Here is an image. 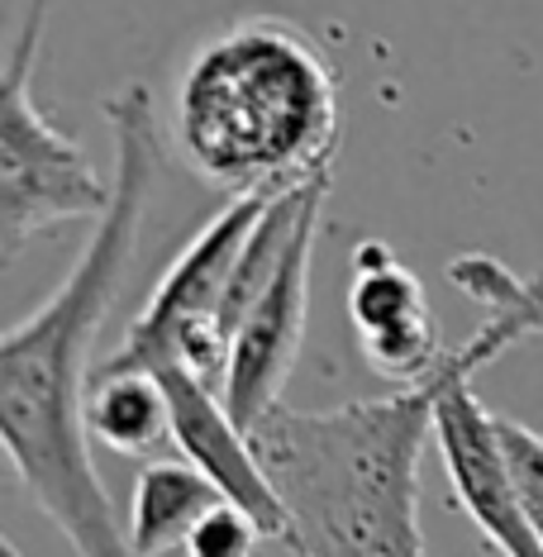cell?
<instances>
[{"instance_id":"obj_13","label":"cell","mask_w":543,"mask_h":557,"mask_svg":"<svg viewBox=\"0 0 543 557\" xmlns=\"http://www.w3.org/2000/svg\"><path fill=\"white\" fill-rule=\"evenodd\" d=\"M268 529L258 524L248 510H238L234 500H214L200 524L186 539V557H258Z\"/></svg>"},{"instance_id":"obj_14","label":"cell","mask_w":543,"mask_h":557,"mask_svg":"<svg viewBox=\"0 0 543 557\" xmlns=\"http://www.w3.org/2000/svg\"><path fill=\"white\" fill-rule=\"evenodd\" d=\"M5 557H24V553L15 548V543H5Z\"/></svg>"},{"instance_id":"obj_5","label":"cell","mask_w":543,"mask_h":557,"mask_svg":"<svg viewBox=\"0 0 543 557\" xmlns=\"http://www.w3.org/2000/svg\"><path fill=\"white\" fill-rule=\"evenodd\" d=\"M534 334L529 314L515 300H491L486 324L467 344L448 348L439 367V396H434V448L453 486V505L477 524L501 557H543V539L529 524L525 500L515 491L510 458L501 443V414L477 396V372L496 362L505 348Z\"/></svg>"},{"instance_id":"obj_4","label":"cell","mask_w":543,"mask_h":557,"mask_svg":"<svg viewBox=\"0 0 543 557\" xmlns=\"http://www.w3.org/2000/svg\"><path fill=\"white\" fill-rule=\"evenodd\" d=\"M48 29V0H29L0 82V258L15 262L29 238L67 220H100L110 210V186L96 176L77 138L44 115L39 77Z\"/></svg>"},{"instance_id":"obj_6","label":"cell","mask_w":543,"mask_h":557,"mask_svg":"<svg viewBox=\"0 0 543 557\" xmlns=\"http://www.w3.org/2000/svg\"><path fill=\"white\" fill-rule=\"evenodd\" d=\"M286 191V186H282ZM276 191L230 196L214 220L172 258L148 306L124 329L120 348L110 352L106 372H158V367H186L224 391L230 372V338H224V300H230L238 258H244L252 230Z\"/></svg>"},{"instance_id":"obj_12","label":"cell","mask_w":543,"mask_h":557,"mask_svg":"<svg viewBox=\"0 0 543 557\" xmlns=\"http://www.w3.org/2000/svg\"><path fill=\"white\" fill-rule=\"evenodd\" d=\"M448 282L458 290H501L515 306L529 314L534 334H543V272L539 276H515L501 258L491 252H462V258L448 262Z\"/></svg>"},{"instance_id":"obj_8","label":"cell","mask_w":543,"mask_h":557,"mask_svg":"<svg viewBox=\"0 0 543 557\" xmlns=\"http://www.w3.org/2000/svg\"><path fill=\"white\" fill-rule=\"evenodd\" d=\"M348 320L358 329V348L368 367L391 386L424 382L448 358L420 276L382 238H362L353 248Z\"/></svg>"},{"instance_id":"obj_3","label":"cell","mask_w":543,"mask_h":557,"mask_svg":"<svg viewBox=\"0 0 543 557\" xmlns=\"http://www.w3.org/2000/svg\"><path fill=\"white\" fill-rule=\"evenodd\" d=\"M338 120L334 62L300 24L276 15L210 34L172 96L176 153L230 196L282 191L330 172Z\"/></svg>"},{"instance_id":"obj_11","label":"cell","mask_w":543,"mask_h":557,"mask_svg":"<svg viewBox=\"0 0 543 557\" xmlns=\"http://www.w3.org/2000/svg\"><path fill=\"white\" fill-rule=\"evenodd\" d=\"M86 429L100 448L120 458H144L172 438V405L158 372H106L96 367L86 396Z\"/></svg>"},{"instance_id":"obj_7","label":"cell","mask_w":543,"mask_h":557,"mask_svg":"<svg viewBox=\"0 0 543 557\" xmlns=\"http://www.w3.org/2000/svg\"><path fill=\"white\" fill-rule=\"evenodd\" d=\"M320 220H324V200L314 206L286 248L282 268L272 272L268 290L252 300V310L244 314L230 348V372H224V405L238 424L258 429L262 414H272L282 405L286 376L300 358V338H306V314H310V262L314 244H320Z\"/></svg>"},{"instance_id":"obj_9","label":"cell","mask_w":543,"mask_h":557,"mask_svg":"<svg viewBox=\"0 0 543 557\" xmlns=\"http://www.w3.org/2000/svg\"><path fill=\"white\" fill-rule=\"evenodd\" d=\"M158 382L168 391L172 405V443L182 448V458L196 467L200 476L220 491L224 500H234L238 510H248L268 529V539H286V505L276 496L268 467H262L252 434L230 414L224 391L210 386L206 376L186 372V367H158Z\"/></svg>"},{"instance_id":"obj_2","label":"cell","mask_w":543,"mask_h":557,"mask_svg":"<svg viewBox=\"0 0 543 557\" xmlns=\"http://www.w3.org/2000/svg\"><path fill=\"white\" fill-rule=\"evenodd\" d=\"M434 396L439 372L377 400L262 414L252 448L286 505V548L296 557H429L420 448L434 438Z\"/></svg>"},{"instance_id":"obj_10","label":"cell","mask_w":543,"mask_h":557,"mask_svg":"<svg viewBox=\"0 0 543 557\" xmlns=\"http://www.w3.org/2000/svg\"><path fill=\"white\" fill-rule=\"evenodd\" d=\"M224 500L192 462H148L129 496V548L134 557H168L182 553L200 515Z\"/></svg>"},{"instance_id":"obj_1","label":"cell","mask_w":543,"mask_h":557,"mask_svg":"<svg viewBox=\"0 0 543 557\" xmlns=\"http://www.w3.org/2000/svg\"><path fill=\"white\" fill-rule=\"evenodd\" d=\"M115 144L110 210L58 290L0 338V438L34 505L82 557H134L129 529L115 519L110 491L91 462V348L134 262L148 206L158 191V120L144 82L100 100Z\"/></svg>"}]
</instances>
